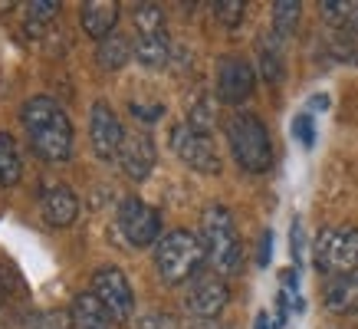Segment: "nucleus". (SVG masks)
Segmentation results:
<instances>
[{"label":"nucleus","instance_id":"f257e3e1","mask_svg":"<svg viewBox=\"0 0 358 329\" xmlns=\"http://www.w3.org/2000/svg\"><path fill=\"white\" fill-rule=\"evenodd\" d=\"M23 129L30 139V148L43 162H66L73 152V122L63 106L50 96H33L23 102Z\"/></svg>","mask_w":358,"mask_h":329},{"label":"nucleus","instance_id":"f03ea898","mask_svg":"<svg viewBox=\"0 0 358 329\" xmlns=\"http://www.w3.org/2000/svg\"><path fill=\"white\" fill-rule=\"evenodd\" d=\"M204 260V244H201V234H194V230L174 227L162 234V241L155 244V270L168 286L191 284L201 274Z\"/></svg>","mask_w":358,"mask_h":329},{"label":"nucleus","instance_id":"7ed1b4c3","mask_svg":"<svg viewBox=\"0 0 358 329\" xmlns=\"http://www.w3.org/2000/svg\"><path fill=\"white\" fill-rule=\"evenodd\" d=\"M201 244H204L210 267L220 276L240 274V267H243V244H240L234 214L224 204H210L204 211V218H201Z\"/></svg>","mask_w":358,"mask_h":329},{"label":"nucleus","instance_id":"20e7f679","mask_svg":"<svg viewBox=\"0 0 358 329\" xmlns=\"http://www.w3.org/2000/svg\"><path fill=\"white\" fill-rule=\"evenodd\" d=\"M224 135L237 164L250 175H263L270 172L273 164V142H270V129L263 125L260 115L253 112H234L224 122Z\"/></svg>","mask_w":358,"mask_h":329},{"label":"nucleus","instance_id":"39448f33","mask_svg":"<svg viewBox=\"0 0 358 329\" xmlns=\"http://www.w3.org/2000/svg\"><path fill=\"white\" fill-rule=\"evenodd\" d=\"M313 263L326 276L358 270V227H352V224L322 227L313 244Z\"/></svg>","mask_w":358,"mask_h":329},{"label":"nucleus","instance_id":"423d86ee","mask_svg":"<svg viewBox=\"0 0 358 329\" xmlns=\"http://www.w3.org/2000/svg\"><path fill=\"white\" fill-rule=\"evenodd\" d=\"M171 148L197 175H217L220 172V155L214 139H210V132H201L194 125L181 122V125L171 129Z\"/></svg>","mask_w":358,"mask_h":329},{"label":"nucleus","instance_id":"0eeeda50","mask_svg":"<svg viewBox=\"0 0 358 329\" xmlns=\"http://www.w3.org/2000/svg\"><path fill=\"white\" fill-rule=\"evenodd\" d=\"M89 293L106 307L112 323H129L131 313H135V290H131L129 276L122 274L119 267H99L92 274V290Z\"/></svg>","mask_w":358,"mask_h":329},{"label":"nucleus","instance_id":"6e6552de","mask_svg":"<svg viewBox=\"0 0 358 329\" xmlns=\"http://www.w3.org/2000/svg\"><path fill=\"white\" fill-rule=\"evenodd\" d=\"M119 230L122 237L131 244V247H155L162 241V214L141 201V197H125L119 204Z\"/></svg>","mask_w":358,"mask_h":329},{"label":"nucleus","instance_id":"1a4fd4ad","mask_svg":"<svg viewBox=\"0 0 358 329\" xmlns=\"http://www.w3.org/2000/svg\"><path fill=\"white\" fill-rule=\"evenodd\" d=\"M227 300H230L227 280H224L217 270H201V274L187 284L185 307H187V313L197 319H217L220 309L227 307Z\"/></svg>","mask_w":358,"mask_h":329},{"label":"nucleus","instance_id":"9d476101","mask_svg":"<svg viewBox=\"0 0 358 329\" xmlns=\"http://www.w3.org/2000/svg\"><path fill=\"white\" fill-rule=\"evenodd\" d=\"M89 142H92V152L102 162H119L122 142H125V129H122L119 115L106 99L92 102V112H89Z\"/></svg>","mask_w":358,"mask_h":329},{"label":"nucleus","instance_id":"9b49d317","mask_svg":"<svg viewBox=\"0 0 358 329\" xmlns=\"http://www.w3.org/2000/svg\"><path fill=\"white\" fill-rule=\"evenodd\" d=\"M257 89V73L250 59L243 56H224L217 63V99L227 102V106H240L247 102Z\"/></svg>","mask_w":358,"mask_h":329},{"label":"nucleus","instance_id":"f8f14e48","mask_svg":"<svg viewBox=\"0 0 358 329\" xmlns=\"http://www.w3.org/2000/svg\"><path fill=\"white\" fill-rule=\"evenodd\" d=\"M155 142L152 135L145 132H125V142H122L119 152V164H122V175L131 178V181H145V178L155 172Z\"/></svg>","mask_w":358,"mask_h":329},{"label":"nucleus","instance_id":"ddd939ff","mask_svg":"<svg viewBox=\"0 0 358 329\" xmlns=\"http://www.w3.org/2000/svg\"><path fill=\"white\" fill-rule=\"evenodd\" d=\"M40 211L50 227H69L79 218V201L66 185H46L40 195Z\"/></svg>","mask_w":358,"mask_h":329},{"label":"nucleus","instance_id":"4468645a","mask_svg":"<svg viewBox=\"0 0 358 329\" xmlns=\"http://www.w3.org/2000/svg\"><path fill=\"white\" fill-rule=\"evenodd\" d=\"M322 303H326L329 313H338V316H355L358 313V270L329 276L326 286H322Z\"/></svg>","mask_w":358,"mask_h":329},{"label":"nucleus","instance_id":"2eb2a0df","mask_svg":"<svg viewBox=\"0 0 358 329\" xmlns=\"http://www.w3.org/2000/svg\"><path fill=\"white\" fill-rule=\"evenodd\" d=\"M79 23H83V30L102 43L106 36L115 33V23H119V4L115 0H89L83 4V10H79Z\"/></svg>","mask_w":358,"mask_h":329},{"label":"nucleus","instance_id":"dca6fc26","mask_svg":"<svg viewBox=\"0 0 358 329\" xmlns=\"http://www.w3.org/2000/svg\"><path fill=\"white\" fill-rule=\"evenodd\" d=\"M319 10L345 43H358V0H322Z\"/></svg>","mask_w":358,"mask_h":329},{"label":"nucleus","instance_id":"f3484780","mask_svg":"<svg viewBox=\"0 0 358 329\" xmlns=\"http://www.w3.org/2000/svg\"><path fill=\"white\" fill-rule=\"evenodd\" d=\"M69 329H112V316L92 293H76L69 303Z\"/></svg>","mask_w":358,"mask_h":329},{"label":"nucleus","instance_id":"a211bd4d","mask_svg":"<svg viewBox=\"0 0 358 329\" xmlns=\"http://www.w3.org/2000/svg\"><path fill=\"white\" fill-rule=\"evenodd\" d=\"M135 59L148 69H162L171 59V40L168 30H152V33H135Z\"/></svg>","mask_w":358,"mask_h":329},{"label":"nucleus","instance_id":"6ab92c4d","mask_svg":"<svg viewBox=\"0 0 358 329\" xmlns=\"http://www.w3.org/2000/svg\"><path fill=\"white\" fill-rule=\"evenodd\" d=\"M131 56H135V43H131L125 33H112V36H106L102 43H99L96 50V59L102 69H122V66L129 63Z\"/></svg>","mask_w":358,"mask_h":329},{"label":"nucleus","instance_id":"aec40b11","mask_svg":"<svg viewBox=\"0 0 358 329\" xmlns=\"http://www.w3.org/2000/svg\"><path fill=\"white\" fill-rule=\"evenodd\" d=\"M282 40L276 33H266L260 36V43H257V59H260V76L266 83H280L282 79Z\"/></svg>","mask_w":358,"mask_h":329},{"label":"nucleus","instance_id":"412c9836","mask_svg":"<svg viewBox=\"0 0 358 329\" xmlns=\"http://www.w3.org/2000/svg\"><path fill=\"white\" fill-rule=\"evenodd\" d=\"M23 175V162L20 152H17V142L13 135L0 132V188H13Z\"/></svg>","mask_w":358,"mask_h":329},{"label":"nucleus","instance_id":"4be33fe9","mask_svg":"<svg viewBox=\"0 0 358 329\" xmlns=\"http://www.w3.org/2000/svg\"><path fill=\"white\" fill-rule=\"evenodd\" d=\"M299 17H303V4L299 0H280V4H273V33L280 40H286L299 27Z\"/></svg>","mask_w":358,"mask_h":329},{"label":"nucleus","instance_id":"5701e85b","mask_svg":"<svg viewBox=\"0 0 358 329\" xmlns=\"http://www.w3.org/2000/svg\"><path fill=\"white\" fill-rule=\"evenodd\" d=\"M164 30V10L158 4H135V33Z\"/></svg>","mask_w":358,"mask_h":329},{"label":"nucleus","instance_id":"b1692460","mask_svg":"<svg viewBox=\"0 0 358 329\" xmlns=\"http://www.w3.org/2000/svg\"><path fill=\"white\" fill-rule=\"evenodd\" d=\"M243 13H247V4L243 0H217L214 4V17L224 30H237L243 23Z\"/></svg>","mask_w":358,"mask_h":329},{"label":"nucleus","instance_id":"393cba45","mask_svg":"<svg viewBox=\"0 0 358 329\" xmlns=\"http://www.w3.org/2000/svg\"><path fill=\"white\" fill-rule=\"evenodd\" d=\"M293 135L303 142V148H313L315 145V119H313V112L306 109V112H299L293 119Z\"/></svg>","mask_w":358,"mask_h":329},{"label":"nucleus","instance_id":"a878e982","mask_svg":"<svg viewBox=\"0 0 358 329\" xmlns=\"http://www.w3.org/2000/svg\"><path fill=\"white\" fill-rule=\"evenodd\" d=\"M53 17H59V4L56 0H33L30 7H27V27L30 23H46V20H53Z\"/></svg>","mask_w":358,"mask_h":329},{"label":"nucleus","instance_id":"bb28decb","mask_svg":"<svg viewBox=\"0 0 358 329\" xmlns=\"http://www.w3.org/2000/svg\"><path fill=\"white\" fill-rule=\"evenodd\" d=\"M135 329H181V323H178L171 313H162V309H155V313H145V316L135 323Z\"/></svg>","mask_w":358,"mask_h":329},{"label":"nucleus","instance_id":"cd10ccee","mask_svg":"<svg viewBox=\"0 0 358 329\" xmlns=\"http://www.w3.org/2000/svg\"><path fill=\"white\" fill-rule=\"evenodd\" d=\"M289 253H293V263L299 267L303 263V224L293 220V227H289Z\"/></svg>","mask_w":358,"mask_h":329},{"label":"nucleus","instance_id":"c85d7f7f","mask_svg":"<svg viewBox=\"0 0 358 329\" xmlns=\"http://www.w3.org/2000/svg\"><path fill=\"white\" fill-rule=\"evenodd\" d=\"M162 106H138V102H131V115L135 119H145V122H155V119H162Z\"/></svg>","mask_w":358,"mask_h":329},{"label":"nucleus","instance_id":"c756f323","mask_svg":"<svg viewBox=\"0 0 358 329\" xmlns=\"http://www.w3.org/2000/svg\"><path fill=\"white\" fill-rule=\"evenodd\" d=\"M273 257V230H263V237H260V257H257V263L260 267H266Z\"/></svg>","mask_w":358,"mask_h":329},{"label":"nucleus","instance_id":"7c9ffc66","mask_svg":"<svg viewBox=\"0 0 358 329\" xmlns=\"http://www.w3.org/2000/svg\"><path fill=\"white\" fill-rule=\"evenodd\" d=\"M191 329H227L224 323H217V319H201V323H194Z\"/></svg>","mask_w":358,"mask_h":329},{"label":"nucleus","instance_id":"2f4dec72","mask_svg":"<svg viewBox=\"0 0 358 329\" xmlns=\"http://www.w3.org/2000/svg\"><path fill=\"white\" fill-rule=\"evenodd\" d=\"M253 329H273L270 316H266V313H257V323H253Z\"/></svg>","mask_w":358,"mask_h":329},{"label":"nucleus","instance_id":"473e14b6","mask_svg":"<svg viewBox=\"0 0 358 329\" xmlns=\"http://www.w3.org/2000/svg\"><path fill=\"white\" fill-rule=\"evenodd\" d=\"M276 329H280V326H276Z\"/></svg>","mask_w":358,"mask_h":329}]
</instances>
